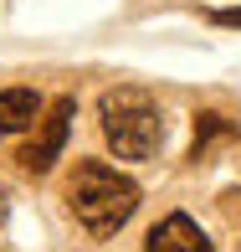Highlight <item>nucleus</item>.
<instances>
[{
	"instance_id": "obj_1",
	"label": "nucleus",
	"mask_w": 241,
	"mask_h": 252,
	"mask_svg": "<svg viewBox=\"0 0 241 252\" xmlns=\"http://www.w3.org/2000/svg\"><path fill=\"white\" fill-rule=\"evenodd\" d=\"M67 206L93 237H113L139 211V180H129L103 159H77L72 180H67Z\"/></svg>"
},
{
	"instance_id": "obj_2",
	"label": "nucleus",
	"mask_w": 241,
	"mask_h": 252,
	"mask_svg": "<svg viewBox=\"0 0 241 252\" xmlns=\"http://www.w3.org/2000/svg\"><path fill=\"white\" fill-rule=\"evenodd\" d=\"M103 139L118 159H149L164 144V113L144 88H108L98 103Z\"/></svg>"
},
{
	"instance_id": "obj_3",
	"label": "nucleus",
	"mask_w": 241,
	"mask_h": 252,
	"mask_svg": "<svg viewBox=\"0 0 241 252\" xmlns=\"http://www.w3.org/2000/svg\"><path fill=\"white\" fill-rule=\"evenodd\" d=\"M72 113H77V98H56L52 108H41V129H36V139L21 150V170H31V175H47V170L62 159L67 150V134H72Z\"/></svg>"
},
{
	"instance_id": "obj_4",
	"label": "nucleus",
	"mask_w": 241,
	"mask_h": 252,
	"mask_svg": "<svg viewBox=\"0 0 241 252\" xmlns=\"http://www.w3.org/2000/svg\"><path fill=\"white\" fill-rule=\"evenodd\" d=\"M144 252H215V247H211V237H205L185 211H175V216H164L159 226H149Z\"/></svg>"
},
{
	"instance_id": "obj_5",
	"label": "nucleus",
	"mask_w": 241,
	"mask_h": 252,
	"mask_svg": "<svg viewBox=\"0 0 241 252\" xmlns=\"http://www.w3.org/2000/svg\"><path fill=\"white\" fill-rule=\"evenodd\" d=\"M36 119H41V93L36 88H0V139L21 134Z\"/></svg>"
},
{
	"instance_id": "obj_6",
	"label": "nucleus",
	"mask_w": 241,
	"mask_h": 252,
	"mask_svg": "<svg viewBox=\"0 0 241 252\" xmlns=\"http://www.w3.org/2000/svg\"><path fill=\"white\" fill-rule=\"evenodd\" d=\"M231 134H236V129L221 119V113H200V119H195V159L211 150V139H231Z\"/></svg>"
},
{
	"instance_id": "obj_7",
	"label": "nucleus",
	"mask_w": 241,
	"mask_h": 252,
	"mask_svg": "<svg viewBox=\"0 0 241 252\" xmlns=\"http://www.w3.org/2000/svg\"><path fill=\"white\" fill-rule=\"evenodd\" d=\"M211 21H215V26H241V5H236V10H215Z\"/></svg>"
},
{
	"instance_id": "obj_8",
	"label": "nucleus",
	"mask_w": 241,
	"mask_h": 252,
	"mask_svg": "<svg viewBox=\"0 0 241 252\" xmlns=\"http://www.w3.org/2000/svg\"><path fill=\"white\" fill-rule=\"evenodd\" d=\"M0 221H5V186H0Z\"/></svg>"
}]
</instances>
